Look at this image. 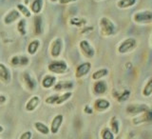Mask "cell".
<instances>
[{"label": "cell", "instance_id": "1", "mask_svg": "<svg viewBox=\"0 0 152 139\" xmlns=\"http://www.w3.org/2000/svg\"><path fill=\"white\" fill-rule=\"evenodd\" d=\"M99 26L103 36H111L116 32V26L108 17H101L99 21Z\"/></svg>", "mask_w": 152, "mask_h": 139}, {"label": "cell", "instance_id": "2", "mask_svg": "<svg viewBox=\"0 0 152 139\" xmlns=\"http://www.w3.org/2000/svg\"><path fill=\"white\" fill-rule=\"evenodd\" d=\"M132 20L134 23L139 25H146L152 23V11L150 10H142L136 12L132 16Z\"/></svg>", "mask_w": 152, "mask_h": 139}, {"label": "cell", "instance_id": "3", "mask_svg": "<svg viewBox=\"0 0 152 139\" xmlns=\"http://www.w3.org/2000/svg\"><path fill=\"white\" fill-rule=\"evenodd\" d=\"M137 44H138V42L135 38L128 37V38H126L125 40H123L120 44H119L117 51L119 54H128V52H130L134 50L137 47Z\"/></svg>", "mask_w": 152, "mask_h": 139}, {"label": "cell", "instance_id": "4", "mask_svg": "<svg viewBox=\"0 0 152 139\" xmlns=\"http://www.w3.org/2000/svg\"><path fill=\"white\" fill-rule=\"evenodd\" d=\"M48 70L55 74H63L68 71V65L64 60H54L48 65Z\"/></svg>", "mask_w": 152, "mask_h": 139}, {"label": "cell", "instance_id": "5", "mask_svg": "<svg viewBox=\"0 0 152 139\" xmlns=\"http://www.w3.org/2000/svg\"><path fill=\"white\" fill-rule=\"evenodd\" d=\"M80 50L82 51V54L84 56H86L87 58H92L95 55V50L92 47V45L88 40H81L79 43Z\"/></svg>", "mask_w": 152, "mask_h": 139}, {"label": "cell", "instance_id": "6", "mask_svg": "<svg viewBox=\"0 0 152 139\" xmlns=\"http://www.w3.org/2000/svg\"><path fill=\"white\" fill-rule=\"evenodd\" d=\"M149 109V107L146 104H141V103H134L128 105L126 108V112L130 114H134V115H139V114L146 112Z\"/></svg>", "mask_w": 152, "mask_h": 139}, {"label": "cell", "instance_id": "7", "mask_svg": "<svg viewBox=\"0 0 152 139\" xmlns=\"http://www.w3.org/2000/svg\"><path fill=\"white\" fill-rule=\"evenodd\" d=\"M62 49H63V41L59 37L55 38L50 44V55L53 58L59 57L62 52Z\"/></svg>", "mask_w": 152, "mask_h": 139}, {"label": "cell", "instance_id": "8", "mask_svg": "<svg viewBox=\"0 0 152 139\" xmlns=\"http://www.w3.org/2000/svg\"><path fill=\"white\" fill-rule=\"evenodd\" d=\"M91 69V63L90 62H84V63L80 64L75 71V76L76 78H82L88 75Z\"/></svg>", "mask_w": 152, "mask_h": 139}, {"label": "cell", "instance_id": "9", "mask_svg": "<svg viewBox=\"0 0 152 139\" xmlns=\"http://www.w3.org/2000/svg\"><path fill=\"white\" fill-rule=\"evenodd\" d=\"M63 120H64V116L62 115V114H56L53 117V119H52V121L50 123V131L52 135L58 133L62 123H63Z\"/></svg>", "mask_w": 152, "mask_h": 139}, {"label": "cell", "instance_id": "10", "mask_svg": "<svg viewBox=\"0 0 152 139\" xmlns=\"http://www.w3.org/2000/svg\"><path fill=\"white\" fill-rule=\"evenodd\" d=\"M0 80L5 84H9L12 80L11 71L8 69L6 65L0 63Z\"/></svg>", "mask_w": 152, "mask_h": 139}, {"label": "cell", "instance_id": "11", "mask_svg": "<svg viewBox=\"0 0 152 139\" xmlns=\"http://www.w3.org/2000/svg\"><path fill=\"white\" fill-rule=\"evenodd\" d=\"M30 59L27 55L20 54V55H15L13 56L11 59V64L14 67H22V66H26L28 64Z\"/></svg>", "mask_w": 152, "mask_h": 139}, {"label": "cell", "instance_id": "12", "mask_svg": "<svg viewBox=\"0 0 152 139\" xmlns=\"http://www.w3.org/2000/svg\"><path fill=\"white\" fill-rule=\"evenodd\" d=\"M20 18V13L18 12V10H11L4 17V22L6 25H11L12 23L15 22L16 20Z\"/></svg>", "mask_w": 152, "mask_h": 139}, {"label": "cell", "instance_id": "13", "mask_svg": "<svg viewBox=\"0 0 152 139\" xmlns=\"http://www.w3.org/2000/svg\"><path fill=\"white\" fill-rule=\"evenodd\" d=\"M39 103H40V97L38 95H33L26 103L25 110L28 113H31L33 111H35L36 108L39 106Z\"/></svg>", "mask_w": 152, "mask_h": 139}, {"label": "cell", "instance_id": "14", "mask_svg": "<svg viewBox=\"0 0 152 139\" xmlns=\"http://www.w3.org/2000/svg\"><path fill=\"white\" fill-rule=\"evenodd\" d=\"M110 108V102L104 98H98L94 102V109L97 112H104Z\"/></svg>", "mask_w": 152, "mask_h": 139}, {"label": "cell", "instance_id": "15", "mask_svg": "<svg viewBox=\"0 0 152 139\" xmlns=\"http://www.w3.org/2000/svg\"><path fill=\"white\" fill-rule=\"evenodd\" d=\"M56 81L57 78L55 77L54 75H51V74H47L45 75L44 77L42 79V87L44 89H50V88H53L55 84H56Z\"/></svg>", "mask_w": 152, "mask_h": 139}, {"label": "cell", "instance_id": "16", "mask_svg": "<svg viewBox=\"0 0 152 139\" xmlns=\"http://www.w3.org/2000/svg\"><path fill=\"white\" fill-rule=\"evenodd\" d=\"M107 86L106 82L102 80H97L93 86V90L96 94H104L107 92Z\"/></svg>", "mask_w": 152, "mask_h": 139}, {"label": "cell", "instance_id": "17", "mask_svg": "<svg viewBox=\"0 0 152 139\" xmlns=\"http://www.w3.org/2000/svg\"><path fill=\"white\" fill-rule=\"evenodd\" d=\"M43 4H44L43 0H32L31 2V8H30L31 12L35 14H39L42 12Z\"/></svg>", "mask_w": 152, "mask_h": 139}, {"label": "cell", "instance_id": "18", "mask_svg": "<svg viewBox=\"0 0 152 139\" xmlns=\"http://www.w3.org/2000/svg\"><path fill=\"white\" fill-rule=\"evenodd\" d=\"M137 3V0H118L116 3V6L119 9L126 10L129 9L133 6H135Z\"/></svg>", "mask_w": 152, "mask_h": 139}, {"label": "cell", "instance_id": "19", "mask_svg": "<svg viewBox=\"0 0 152 139\" xmlns=\"http://www.w3.org/2000/svg\"><path fill=\"white\" fill-rule=\"evenodd\" d=\"M33 126H34L35 130L39 133H41V135H48L50 132V128L48 127L46 124L43 123V122L37 121V122L34 123V125H33Z\"/></svg>", "mask_w": 152, "mask_h": 139}, {"label": "cell", "instance_id": "20", "mask_svg": "<svg viewBox=\"0 0 152 139\" xmlns=\"http://www.w3.org/2000/svg\"><path fill=\"white\" fill-rule=\"evenodd\" d=\"M43 32V18L41 15H36L34 18V33L40 35Z\"/></svg>", "mask_w": 152, "mask_h": 139}, {"label": "cell", "instance_id": "21", "mask_svg": "<svg viewBox=\"0 0 152 139\" xmlns=\"http://www.w3.org/2000/svg\"><path fill=\"white\" fill-rule=\"evenodd\" d=\"M108 70L107 68H102V69H99L97 71H95L94 73L92 74V79L97 81V80H101L102 78L106 77V76H107L108 74Z\"/></svg>", "mask_w": 152, "mask_h": 139}, {"label": "cell", "instance_id": "22", "mask_svg": "<svg viewBox=\"0 0 152 139\" xmlns=\"http://www.w3.org/2000/svg\"><path fill=\"white\" fill-rule=\"evenodd\" d=\"M39 47H40V41L38 39H34L31 41L30 44L28 45V54L31 55L35 54L38 49H39Z\"/></svg>", "mask_w": 152, "mask_h": 139}, {"label": "cell", "instance_id": "23", "mask_svg": "<svg viewBox=\"0 0 152 139\" xmlns=\"http://www.w3.org/2000/svg\"><path fill=\"white\" fill-rule=\"evenodd\" d=\"M72 95H73L72 92H65L62 94H59L58 98H57L56 102H55V105H62V104H64L65 102L68 101L69 99H70V97L72 96Z\"/></svg>", "mask_w": 152, "mask_h": 139}, {"label": "cell", "instance_id": "24", "mask_svg": "<svg viewBox=\"0 0 152 139\" xmlns=\"http://www.w3.org/2000/svg\"><path fill=\"white\" fill-rule=\"evenodd\" d=\"M142 96H145V97H149L152 94V77H150L148 81L146 82V84L145 85L144 89H142Z\"/></svg>", "mask_w": 152, "mask_h": 139}, {"label": "cell", "instance_id": "25", "mask_svg": "<svg viewBox=\"0 0 152 139\" xmlns=\"http://www.w3.org/2000/svg\"><path fill=\"white\" fill-rule=\"evenodd\" d=\"M17 10H18V12L20 13V14H22V15H24L25 17L27 18H30L31 16V10L28 9L26 5H24V4H17Z\"/></svg>", "mask_w": 152, "mask_h": 139}, {"label": "cell", "instance_id": "26", "mask_svg": "<svg viewBox=\"0 0 152 139\" xmlns=\"http://www.w3.org/2000/svg\"><path fill=\"white\" fill-rule=\"evenodd\" d=\"M24 79H25V82L30 90H33L34 88H36V80L33 79L28 73L24 74Z\"/></svg>", "mask_w": 152, "mask_h": 139}, {"label": "cell", "instance_id": "27", "mask_svg": "<svg viewBox=\"0 0 152 139\" xmlns=\"http://www.w3.org/2000/svg\"><path fill=\"white\" fill-rule=\"evenodd\" d=\"M26 26H27V23L25 19H19L18 24H17V30L21 35H25L27 33Z\"/></svg>", "mask_w": 152, "mask_h": 139}, {"label": "cell", "instance_id": "28", "mask_svg": "<svg viewBox=\"0 0 152 139\" xmlns=\"http://www.w3.org/2000/svg\"><path fill=\"white\" fill-rule=\"evenodd\" d=\"M114 135H114L112 131L108 128H104L101 133L102 139H114Z\"/></svg>", "mask_w": 152, "mask_h": 139}, {"label": "cell", "instance_id": "29", "mask_svg": "<svg viewBox=\"0 0 152 139\" xmlns=\"http://www.w3.org/2000/svg\"><path fill=\"white\" fill-rule=\"evenodd\" d=\"M111 129L110 130L112 131V132L114 135H118L119 132V129H120V125H119V121L117 120L116 117H112L111 119V123H110Z\"/></svg>", "mask_w": 152, "mask_h": 139}, {"label": "cell", "instance_id": "30", "mask_svg": "<svg viewBox=\"0 0 152 139\" xmlns=\"http://www.w3.org/2000/svg\"><path fill=\"white\" fill-rule=\"evenodd\" d=\"M58 95L59 94H52L50 96H48L46 99H45V102L49 105H55V102L57 98H58Z\"/></svg>", "mask_w": 152, "mask_h": 139}, {"label": "cell", "instance_id": "31", "mask_svg": "<svg viewBox=\"0 0 152 139\" xmlns=\"http://www.w3.org/2000/svg\"><path fill=\"white\" fill-rule=\"evenodd\" d=\"M31 137H32V132L31 131H27L22 133L19 139H31Z\"/></svg>", "mask_w": 152, "mask_h": 139}, {"label": "cell", "instance_id": "32", "mask_svg": "<svg viewBox=\"0 0 152 139\" xmlns=\"http://www.w3.org/2000/svg\"><path fill=\"white\" fill-rule=\"evenodd\" d=\"M81 22H82L81 18H72L70 20L71 25H75V26H81L83 24V23H81Z\"/></svg>", "mask_w": 152, "mask_h": 139}, {"label": "cell", "instance_id": "33", "mask_svg": "<svg viewBox=\"0 0 152 139\" xmlns=\"http://www.w3.org/2000/svg\"><path fill=\"white\" fill-rule=\"evenodd\" d=\"M59 3L62 4V5H66V4H69V3H73V2H76L77 0H58Z\"/></svg>", "mask_w": 152, "mask_h": 139}, {"label": "cell", "instance_id": "34", "mask_svg": "<svg viewBox=\"0 0 152 139\" xmlns=\"http://www.w3.org/2000/svg\"><path fill=\"white\" fill-rule=\"evenodd\" d=\"M7 101V97L3 94H0V105H3L4 103H6Z\"/></svg>", "mask_w": 152, "mask_h": 139}, {"label": "cell", "instance_id": "35", "mask_svg": "<svg viewBox=\"0 0 152 139\" xmlns=\"http://www.w3.org/2000/svg\"><path fill=\"white\" fill-rule=\"evenodd\" d=\"M32 1V0H24V5H28V4H31V2Z\"/></svg>", "mask_w": 152, "mask_h": 139}, {"label": "cell", "instance_id": "36", "mask_svg": "<svg viewBox=\"0 0 152 139\" xmlns=\"http://www.w3.org/2000/svg\"><path fill=\"white\" fill-rule=\"evenodd\" d=\"M3 132H4V128L1 125H0V133H2Z\"/></svg>", "mask_w": 152, "mask_h": 139}, {"label": "cell", "instance_id": "37", "mask_svg": "<svg viewBox=\"0 0 152 139\" xmlns=\"http://www.w3.org/2000/svg\"><path fill=\"white\" fill-rule=\"evenodd\" d=\"M51 2H56V1H58V0H50Z\"/></svg>", "mask_w": 152, "mask_h": 139}, {"label": "cell", "instance_id": "38", "mask_svg": "<svg viewBox=\"0 0 152 139\" xmlns=\"http://www.w3.org/2000/svg\"><path fill=\"white\" fill-rule=\"evenodd\" d=\"M96 1H103V0H96Z\"/></svg>", "mask_w": 152, "mask_h": 139}, {"label": "cell", "instance_id": "39", "mask_svg": "<svg viewBox=\"0 0 152 139\" xmlns=\"http://www.w3.org/2000/svg\"><path fill=\"white\" fill-rule=\"evenodd\" d=\"M151 44H152V40H151Z\"/></svg>", "mask_w": 152, "mask_h": 139}]
</instances>
